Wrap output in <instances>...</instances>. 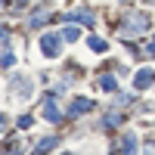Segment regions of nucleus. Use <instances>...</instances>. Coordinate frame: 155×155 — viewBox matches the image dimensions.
<instances>
[{"mask_svg": "<svg viewBox=\"0 0 155 155\" xmlns=\"http://www.w3.org/2000/svg\"><path fill=\"white\" fill-rule=\"evenodd\" d=\"M149 28V19H146V12H130V16L124 19V31L127 37H137V34H143Z\"/></svg>", "mask_w": 155, "mask_h": 155, "instance_id": "f257e3e1", "label": "nucleus"}, {"mask_svg": "<svg viewBox=\"0 0 155 155\" xmlns=\"http://www.w3.org/2000/svg\"><path fill=\"white\" fill-rule=\"evenodd\" d=\"M59 37H62V34H53V31L41 37V50H44V56L53 59V56H59V53H62V41H59Z\"/></svg>", "mask_w": 155, "mask_h": 155, "instance_id": "f03ea898", "label": "nucleus"}, {"mask_svg": "<svg viewBox=\"0 0 155 155\" xmlns=\"http://www.w3.org/2000/svg\"><path fill=\"white\" fill-rule=\"evenodd\" d=\"M152 81H155V71H152V68H143V71L134 78V87H137V90H146Z\"/></svg>", "mask_w": 155, "mask_h": 155, "instance_id": "7ed1b4c3", "label": "nucleus"}, {"mask_svg": "<svg viewBox=\"0 0 155 155\" xmlns=\"http://www.w3.org/2000/svg\"><path fill=\"white\" fill-rule=\"evenodd\" d=\"M90 109H93V102H90V99H74L71 109H68V115H71V118H81V115L90 112Z\"/></svg>", "mask_w": 155, "mask_h": 155, "instance_id": "20e7f679", "label": "nucleus"}, {"mask_svg": "<svg viewBox=\"0 0 155 155\" xmlns=\"http://www.w3.org/2000/svg\"><path fill=\"white\" fill-rule=\"evenodd\" d=\"M44 118H47V121H56V124L62 121V112L56 109V102H53V99H47V102H44Z\"/></svg>", "mask_w": 155, "mask_h": 155, "instance_id": "39448f33", "label": "nucleus"}, {"mask_svg": "<svg viewBox=\"0 0 155 155\" xmlns=\"http://www.w3.org/2000/svg\"><path fill=\"white\" fill-rule=\"evenodd\" d=\"M68 22H84V25H93V16H90L87 9H74V12H65Z\"/></svg>", "mask_w": 155, "mask_h": 155, "instance_id": "423d86ee", "label": "nucleus"}, {"mask_svg": "<svg viewBox=\"0 0 155 155\" xmlns=\"http://www.w3.org/2000/svg\"><path fill=\"white\" fill-rule=\"evenodd\" d=\"M121 149H124L127 155H134V152H137V137H134V134L124 137V140H121Z\"/></svg>", "mask_w": 155, "mask_h": 155, "instance_id": "0eeeda50", "label": "nucleus"}, {"mask_svg": "<svg viewBox=\"0 0 155 155\" xmlns=\"http://www.w3.org/2000/svg\"><path fill=\"white\" fill-rule=\"evenodd\" d=\"M53 146H56V137H47V140H41V143H37V155H41V152H50Z\"/></svg>", "mask_w": 155, "mask_h": 155, "instance_id": "6e6552de", "label": "nucleus"}, {"mask_svg": "<svg viewBox=\"0 0 155 155\" xmlns=\"http://www.w3.org/2000/svg\"><path fill=\"white\" fill-rule=\"evenodd\" d=\"M90 50H93V53H102V50H106V41H102V37H90Z\"/></svg>", "mask_w": 155, "mask_h": 155, "instance_id": "1a4fd4ad", "label": "nucleus"}, {"mask_svg": "<svg viewBox=\"0 0 155 155\" xmlns=\"http://www.w3.org/2000/svg\"><path fill=\"white\" fill-rule=\"evenodd\" d=\"M62 41H81V31L78 28H62Z\"/></svg>", "mask_w": 155, "mask_h": 155, "instance_id": "9d476101", "label": "nucleus"}, {"mask_svg": "<svg viewBox=\"0 0 155 155\" xmlns=\"http://www.w3.org/2000/svg\"><path fill=\"white\" fill-rule=\"evenodd\" d=\"M99 87H102V90H115V78H112V74H102V78H99Z\"/></svg>", "mask_w": 155, "mask_h": 155, "instance_id": "9b49d317", "label": "nucleus"}, {"mask_svg": "<svg viewBox=\"0 0 155 155\" xmlns=\"http://www.w3.org/2000/svg\"><path fill=\"white\" fill-rule=\"evenodd\" d=\"M47 19H50V12H37V16L31 19V28H41V25H44Z\"/></svg>", "mask_w": 155, "mask_h": 155, "instance_id": "f8f14e48", "label": "nucleus"}, {"mask_svg": "<svg viewBox=\"0 0 155 155\" xmlns=\"http://www.w3.org/2000/svg\"><path fill=\"white\" fill-rule=\"evenodd\" d=\"M0 65H3V68H12V65H16V56H12V53H3V56H0Z\"/></svg>", "mask_w": 155, "mask_h": 155, "instance_id": "ddd939ff", "label": "nucleus"}, {"mask_svg": "<svg viewBox=\"0 0 155 155\" xmlns=\"http://www.w3.org/2000/svg\"><path fill=\"white\" fill-rule=\"evenodd\" d=\"M118 121H121V115H118V112H112L109 118H106V124H109V127H115V124H118Z\"/></svg>", "mask_w": 155, "mask_h": 155, "instance_id": "4468645a", "label": "nucleus"}, {"mask_svg": "<svg viewBox=\"0 0 155 155\" xmlns=\"http://www.w3.org/2000/svg\"><path fill=\"white\" fill-rule=\"evenodd\" d=\"M146 155H155V140H149V143H146Z\"/></svg>", "mask_w": 155, "mask_h": 155, "instance_id": "2eb2a0df", "label": "nucleus"}, {"mask_svg": "<svg viewBox=\"0 0 155 155\" xmlns=\"http://www.w3.org/2000/svg\"><path fill=\"white\" fill-rule=\"evenodd\" d=\"M6 37H9V31H6V28H0V41L6 44Z\"/></svg>", "mask_w": 155, "mask_h": 155, "instance_id": "dca6fc26", "label": "nucleus"}, {"mask_svg": "<svg viewBox=\"0 0 155 155\" xmlns=\"http://www.w3.org/2000/svg\"><path fill=\"white\" fill-rule=\"evenodd\" d=\"M149 53H155V41H152V44H149Z\"/></svg>", "mask_w": 155, "mask_h": 155, "instance_id": "f3484780", "label": "nucleus"}, {"mask_svg": "<svg viewBox=\"0 0 155 155\" xmlns=\"http://www.w3.org/2000/svg\"><path fill=\"white\" fill-rule=\"evenodd\" d=\"M3 124H6V118H3V115H0V127H3Z\"/></svg>", "mask_w": 155, "mask_h": 155, "instance_id": "a211bd4d", "label": "nucleus"}, {"mask_svg": "<svg viewBox=\"0 0 155 155\" xmlns=\"http://www.w3.org/2000/svg\"><path fill=\"white\" fill-rule=\"evenodd\" d=\"M19 3H25V0H19Z\"/></svg>", "mask_w": 155, "mask_h": 155, "instance_id": "6ab92c4d", "label": "nucleus"}, {"mask_svg": "<svg viewBox=\"0 0 155 155\" xmlns=\"http://www.w3.org/2000/svg\"><path fill=\"white\" fill-rule=\"evenodd\" d=\"M65 155H71V152H65Z\"/></svg>", "mask_w": 155, "mask_h": 155, "instance_id": "aec40b11", "label": "nucleus"}]
</instances>
